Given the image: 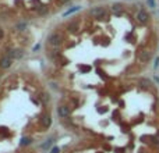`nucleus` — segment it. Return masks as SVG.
Masks as SVG:
<instances>
[{
    "label": "nucleus",
    "instance_id": "nucleus-1",
    "mask_svg": "<svg viewBox=\"0 0 159 153\" xmlns=\"http://www.w3.org/2000/svg\"><path fill=\"white\" fill-rule=\"evenodd\" d=\"M91 14L95 18H103L106 13H105V9H103V7H93V9L91 10Z\"/></svg>",
    "mask_w": 159,
    "mask_h": 153
},
{
    "label": "nucleus",
    "instance_id": "nucleus-2",
    "mask_svg": "<svg viewBox=\"0 0 159 153\" xmlns=\"http://www.w3.org/2000/svg\"><path fill=\"white\" fill-rule=\"evenodd\" d=\"M49 42L53 46H59L61 43V35L60 33H53V35L49 36Z\"/></svg>",
    "mask_w": 159,
    "mask_h": 153
},
{
    "label": "nucleus",
    "instance_id": "nucleus-3",
    "mask_svg": "<svg viewBox=\"0 0 159 153\" xmlns=\"http://www.w3.org/2000/svg\"><path fill=\"white\" fill-rule=\"evenodd\" d=\"M138 59H140V61H142V63H148L149 59H151V53L148 50H142L138 54Z\"/></svg>",
    "mask_w": 159,
    "mask_h": 153
},
{
    "label": "nucleus",
    "instance_id": "nucleus-4",
    "mask_svg": "<svg viewBox=\"0 0 159 153\" xmlns=\"http://www.w3.org/2000/svg\"><path fill=\"white\" fill-rule=\"evenodd\" d=\"M57 110H59V116H60V117H69L70 116V109L67 107V106H59V109H57Z\"/></svg>",
    "mask_w": 159,
    "mask_h": 153
},
{
    "label": "nucleus",
    "instance_id": "nucleus-5",
    "mask_svg": "<svg viewBox=\"0 0 159 153\" xmlns=\"http://www.w3.org/2000/svg\"><path fill=\"white\" fill-rule=\"evenodd\" d=\"M148 18H149V17H148V14L144 11V10H141V11H140V13L137 14V20H138L140 22H142V24L148 22Z\"/></svg>",
    "mask_w": 159,
    "mask_h": 153
},
{
    "label": "nucleus",
    "instance_id": "nucleus-6",
    "mask_svg": "<svg viewBox=\"0 0 159 153\" xmlns=\"http://www.w3.org/2000/svg\"><path fill=\"white\" fill-rule=\"evenodd\" d=\"M50 123H52L50 116H49V114H45V116H43V118H42V124H43V127H45V128H49V127H50Z\"/></svg>",
    "mask_w": 159,
    "mask_h": 153
},
{
    "label": "nucleus",
    "instance_id": "nucleus-7",
    "mask_svg": "<svg viewBox=\"0 0 159 153\" xmlns=\"http://www.w3.org/2000/svg\"><path fill=\"white\" fill-rule=\"evenodd\" d=\"M11 66V60H10L9 57H4V59H2L0 60V67L2 68H7V67Z\"/></svg>",
    "mask_w": 159,
    "mask_h": 153
},
{
    "label": "nucleus",
    "instance_id": "nucleus-8",
    "mask_svg": "<svg viewBox=\"0 0 159 153\" xmlns=\"http://www.w3.org/2000/svg\"><path fill=\"white\" fill-rule=\"evenodd\" d=\"M10 56L11 57H17L18 59V57H22V52L21 50H13L11 53H10Z\"/></svg>",
    "mask_w": 159,
    "mask_h": 153
},
{
    "label": "nucleus",
    "instance_id": "nucleus-9",
    "mask_svg": "<svg viewBox=\"0 0 159 153\" xmlns=\"http://www.w3.org/2000/svg\"><path fill=\"white\" fill-rule=\"evenodd\" d=\"M29 143H31V139L29 138H22L21 145H29Z\"/></svg>",
    "mask_w": 159,
    "mask_h": 153
},
{
    "label": "nucleus",
    "instance_id": "nucleus-10",
    "mask_svg": "<svg viewBox=\"0 0 159 153\" xmlns=\"http://www.w3.org/2000/svg\"><path fill=\"white\" fill-rule=\"evenodd\" d=\"M120 7H121L120 4H114V6H113V11L116 13V14H119V10H121Z\"/></svg>",
    "mask_w": 159,
    "mask_h": 153
},
{
    "label": "nucleus",
    "instance_id": "nucleus-11",
    "mask_svg": "<svg viewBox=\"0 0 159 153\" xmlns=\"http://www.w3.org/2000/svg\"><path fill=\"white\" fill-rule=\"evenodd\" d=\"M80 10V7H75V9H71V10H69L67 13H64L63 15H69V14H71V13H74V11H78Z\"/></svg>",
    "mask_w": 159,
    "mask_h": 153
},
{
    "label": "nucleus",
    "instance_id": "nucleus-12",
    "mask_svg": "<svg viewBox=\"0 0 159 153\" xmlns=\"http://www.w3.org/2000/svg\"><path fill=\"white\" fill-rule=\"evenodd\" d=\"M147 3H148V6H149L151 9H153V7H155V2H153V0H147Z\"/></svg>",
    "mask_w": 159,
    "mask_h": 153
},
{
    "label": "nucleus",
    "instance_id": "nucleus-13",
    "mask_svg": "<svg viewBox=\"0 0 159 153\" xmlns=\"http://www.w3.org/2000/svg\"><path fill=\"white\" fill-rule=\"evenodd\" d=\"M50 143H52V139H49V141L46 142V143H43V145H42V147H43V149H46V147H48Z\"/></svg>",
    "mask_w": 159,
    "mask_h": 153
},
{
    "label": "nucleus",
    "instance_id": "nucleus-14",
    "mask_svg": "<svg viewBox=\"0 0 159 153\" xmlns=\"http://www.w3.org/2000/svg\"><path fill=\"white\" fill-rule=\"evenodd\" d=\"M141 84H144V86H149V81H147V79H142Z\"/></svg>",
    "mask_w": 159,
    "mask_h": 153
},
{
    "label": "nucleus",
    "instance_id": "nucleus-15",
    "mask_svg": "<svg viewBox=\"0 0 159 153\" xmlns=\"http://www.w3.org/2000/svg\"><path fill=\"white\" fill-rule=\"evenodd\" d=\"M52 153H59V147H54V149H52Z\"/></svg>",
    "mask_w": 159,
    "mask_h": 153
},
{
    "label": "nucleus",
    "instance_id": "nucleus-16",
    "mask_svg": "<svg viewBox=\"0 0 159 153\" xmlns=\"http://www.w3.org/2000/svg\"><path fill=\"white\" fill-rule=\"evenodd\" d=\"M2 35H3V32H2V31H0V36H2Z\"/></svg>",
    "mask_w": 159,
    "mask_h": 153
}]
</instances>
